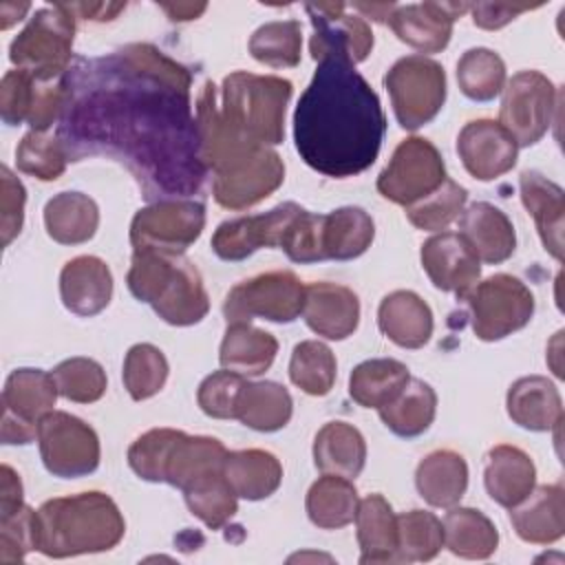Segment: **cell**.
I'll return each instance as SVG.
<instances>
[{
	"label": "cell",
	"instance_id": "obj_1",
	"mask_svg": "<svg viewBox=\"0 0 565 565\" xmlns=\"http://www.w3.org/2000/svg\"><path fill=\"white\" fill-rule=\"evenodd\" d=\"M57 139L68 161L108 157L146 199L196 194L207 177L192 110L190 71L152 44L75 60L66 75Z\"/></svg>",
	"mask_w": 565,
	"mask_h": 565
},
{
	"label": "cell",
	"instance_id": "obj_2",
	"mask_svg": "<svg viewBox=\"0 0 565 565\" xmlns=\"http://www.w3.org/2000/svg\"><path fill=\"white\" fill-rule=\"evenodd\" d=\"M384 132L380 97L355 64L342 57L318 60L294 113L300 159L324 177H355L375 163Z\"/></svg>",
	"mask_w": 565,
	"mask_h": 565
},
{
	"label": "cell",
	"instance_id": "obj_3",
	"mask_svg": "<svg viewBox=\"0 0 565 565\" xmlns=\"http://www.w3.org/2000/svg\"><path fill=\"white\" fill-rule=\"evenodd\" d=\"M201 157L212 170V194L218 205L227 210H245L263 199L285 181V163L267 146L249 143L221 124L216 115V97L212 88H203L194 108Z\"/></svg>",
	"mask_w": 565,
	"mask_h": 565
},
{
	"label": "cell",
	"instance_id": "obj_4",
	"mask_svg": "<svg viewBox=\"0 0 565 565\" xmlns=\"http://www.w3.org/2000/svg\"><path fill=\"white\" fill-rule=\"evenodd\" d=\"M38 550L68 558L113 550L126 532L117 503L104 492H79L44 501L38 510Z\"/></svg>",
	"mask_w": 565,
	"mask_h": 565
},
{
	"label": "cell",
	"instance_id": "obj_5",
	"mask_svg": "<svg viewBox=\"0 0 565 565\" xmlns=\"http://www.w3.org/2000/svg\"><path fill=\"white\" fill-rule=\"evenodd\" d=\"M126 282L137 300L148 302L163 322L174 327L196 324L210 309L203 278L183 254L135 252Z\"/></svg>",
	"mask_w": 565,
	"mask_h": 565
},
{
	"label": "cell",
	"instance_id": "obj_6",
	"mask_svg": "<svg viewBox=\"0 0 565 565\" xmlns=\"http://www.w3.org/2000/svg\"><path fill=\"white\" fill-rule=\"evenodd\" d=\"M291 82L276 75L234 71L216 93L221 124L236 137L256 146H278L285 137V110Z\"/></svg>",
	"mask_w": 565,
	"mask_h": 565
},
{
	"label": "cell",
	"instance_id": "obj_7",
	"mask_svg": "<svg viewBox=\"0 0 565 565\" xmlns=\"http://www.w3.org/2000/svg\"><path fill=\"white\" fill-rule=\"evenodd\" d=\"M75 35V15L68 7L53 4L42 7L29 20V24L13 38L9 46V60L42 79H55L66 75L71 66Z\"/></svg>",
	"mask_w": 565,
	"mask_h": 565
},
{
	"label": "cell",
	"instance_id": "obj_8",
	"mask_svg": "<svg viewBox=\"0 0 565 565\" xmlns=\"http://www.w3.org/2000/svg\"><path fill=\"white\" fill-rule=\"evenodd\" d=\"M384 86L391 95L397 124L404 130H417L433 121L446 102L444 66L426 55L397 60L388 68Z\"/></svg>",
	"mask_w": 565,
	"mask_h": 565
},
{
	"label": "cell",
	"instance_id": "obj_9",
	"mask_svg": "<svg viewBox=\"0 0 565 565\" xmlns=\"http://www.w3.org/2000/svg\"><path fill=\"white\" fill-rule=\"evenodd\" d=\"M479 340L494 342L523 329L534 316L532 291L510 274H494L477 282L463 298Z\"/></svg>",
	"mask_w": 565,
	"mask_h": 565
},
{
	"label": "cell",
	"instance_id": "obj_10",
	"mask_svg": "<svg viewBox=\"0 0 565 565\" xmlns=\"http://www.w3.org/2000/svg\"><path fill=\"white\" fill-rule=\"evenodd\" d=\"M205 227V205L194 199H163L141 207L130 223L135 252L183 254Z\"/></svg>",
	"mask_w": 565,
	"mask_h": 565
},
{
	"label": "cell",
	"instance_id": "obj_11",
	"mask_svg": "<svg viewBox=\"0 0 565 565\" xmlns=\"http://www.w3.org/2000/svg\"><path fill=\"white\" fill-rule=\"evenodd\" d=\"M302 302V280L289 269H276L234 285L223 302V313L227 322H249L252 318L294 322Z\"/></svg>",
	"mask_w": 565,
	"mask_h": 565
},
{
	"label": "cell",
	"instance_id": "obj_12",
	"mask_svg": "<svg viewBox=\"0 0 565 565\" xmlns=\"http://www.w3.org/2000/svg\"><path fill=\"white\" fill-rule=\"evenodd\" d=\"M38 446L44 468L60 479H77L99 466L97 433L64 411H51L40 419Z\"/></svg>",
	"mask_w": 565,
	"mask_h": 565
},
{
	"label": "cell",
	"instance_id": "obj_13",
	"mask_svg": "<svg viewBox=\"0 0 565 565\" xmlns=\"http://www.w3.org/2000/svg\"><path fill=\"white\" fill-rule=\"evenodd\" d=\"M558 90L539 71H519L503 86L499 124L514 137L516 146H534L552 126Z\"/></svg>",
	"mask_w": 565,
	"mask_h": 565
},
{
	"label": "cell",
	"instance_id": "obj_14",
	"mask_svg": "<svg viewBox=\"0 0 565 565\" xmlns=\"http://www.w3.org/2000/svg\"><path fill=\"white\" fill-rule=\"evenodd\" d=\"M446 181V166L439 150L422 137L404 139L388 166L377 177V192L397 203L408 207L411 203L428 196Z\"/></svg>",
	"mask_w": 565,
	"mask_h": 565
},
{
	"label": "cell",
	"instance_id": "obj_15",
	"mask_svg": "<svg viewBox=\"0 0 565 565\" xmlns=\"http://www.w3.org/2000/svg\"><path fill=\"white\" fill-rule=\"evenodd\" d=\"M57 384L42 369H15L2 388V444H31L40 419L55 411Z\"/></svg>",
	"mask_w": 565,
	"mask_h": 565
},
{
	"label": "cell",
	"instance_id": "obj_16",
	"mask_svg": "<svg viewBox=\"0 0 565 565\" xmlns=\"http://www.w3.org/2000/svg\"><path fill=\"white\" fill-rule=\"evenodd\" d=\"M351 4L344 2H309L305 11L311 18L313 35L309 42L311 57H342L353 64L366 60L373 49L371 26L355 11L349 13Z\"/></svg>",
	"mask_w": 565,
	"mask_h": 565
},
{
	"label": "cell",
	"instance_id": "obj_17",
	"mask_svg": "<svg viewBox=\"0 0 565 565\" xmlns=\"http://www.w3.org/2000/svg\"><path fill=\"white\" fill-rule=\"evenodd\" d=\"M300 210L298 203L287 201L269 212L225 221L212 236V249L223 260H243L260 247H280L287 225Z\"/></svg>",
	"mask_w": 565,
	"mask_h": 565
},
{
	"label": "cell",
	"instance_id": "obj_18",
	"mask_svg": "<svg viewBox=\"0 0 565 565\" xmlns=\"http://www.w3.org/2000/svg\"><path fill=\"white\" fill-rule=\"evenodd\" d=\"M457 152L463 168L479 181H492L516 163L514 137L494 119L468 121L457 137Z\"/></svg>",
	"mask_w": 565,
	"mask_h": 565
},
{
	"label": "cell",
	"instance_id": "obj_19",
	"mask_svg": "<svg viewBox=\"0 0 565 565\" xmlns=\"http://www.w3.org/2000/svg\"><path fill=\"white\" fill-rule=\"evenodd\" d=\"M422 267L441 291H452L459 300L479 282L481 260L459 232H441L422 245Z\"/></svg>",
	"mask_w": 565,
	"mask_h": 565
},
{
	"label": "cell",
	"instance_id": "obj_20",
	"mask_svg": "<svg viewBox=\"0 0 565 565\" xmlns=\"http://www.w3.org/2000/svg\"><path fill=\"white\" fill-rule=\"evenodd\" d=\"M466 11H470L466 2L395 4L388 15V26L408 46L422 53H439L450 42L455 20Z\"/></svg>",
	"mask_w": 565,
	"mask_h": 565
},
{
	"label": "cell",
	"instance_id": "obj_21",
	"mask_svg": "<svg viewBox=\"0 0 565 565\" xmlns=\"http://www.w3.org/2000/svg\"><path fill=\"white\" fill-rule=\"evenodd\" d=\"M302 318L307 327L327 338L344 340L360 322V300L353 289L338 282H311L305 285Z\"/></svg>",
	"mask_w": 565,
	"mask_h": 565
},
{
	"label": "cell",
	"instance_id": "obj_22",
	"mask_svg": "<svg viewBox=\"0 0 565 565\" xmlns=\"http://www.w3.org/2000/svg\"><path fill=\"white\" fill-rule=\"evenodd\" d=\"M62 305L75 316H97L113 296V274L97 256H75L60 271Z\"/></svg>",
	"mask_w": 565,
	"mask_h": 565
},
{
	"label": "cell",
	"instance_id": "obj_23",
	"mask_svg": "<svg viewBox=\"0 0 565 565\" xmlns=\"http://www.w3.org/2000/svg\"><path fill=\"white\" fill-rule=\"evenodd\" d=\"M510 523L521 541L550 545L565 534V490L563 483L534 486L532 492L510 508Z\"/></svg>",
	"mask_w": 565,
	"mask_h": 565
},
{
	"label": "cell",
	"instance_id": "obj_24",
	"mask_svg": "<svg viewBox=\"0 0 565 565\" xmlns=\"http://www.w3.org/2000/svg\"><path fill=\"white\" fill-rule=\"evenodd\" d=\"M459 234L475 249L477 258L490 265L508 260L516 247L512 221L503 210L486 201L472 203L461 212Z\"/></svg>",
	"mask_w": 565,
	"mask_h": 565
},
{
	"label": "cell",
	"instance_id": "obj_25",
	"mask_svg": "<svg viewBox=\"0 0 565 565\" xmlns=\"http://www.w3.org/2000/svg\"><path fill=\"white\" fill-rule=\"evenodd\" d=\"M519 188L521 201L536 223L545 252H550L561 263L565 225V199L561 185H556L536 170H525L519 179Z\"/></svg>",
	"mask_w": 565,
	"mask_h": 565
},
{
	"label": "cell",
	"instance_id": "obj_26",
	"mask_svg": "<svg viewBox=\"0 0 565 565\" xmlns=\"http://www.w3.org/2000/svg\"><path fill=\"white\" fill-rule=\"evenodd\" d=\"M508 415L525 430L545 433L563 422L558 388L543 375H525L512 382L505 397Z\"/></svg>",
	"mask_w": 565,
	"mask_h": 565
},
{
	"label": "cell",
	"instance_id": "obj_27",
	"mask_svg": "<svg viewBox=\"0 0 565 565\" xmlns=\"http://www.w3.org/2000/svg\"><path fill=\"white\" fill-rule=\"evenodd\" d=\"M377 324L397 347L422 349L433 335V311L415 291L397 289L382 298Z\"/></svg>",
	"mask_w": 565,
	"mask_h": 565
},
{
	"label": "cell",
	"instance_id": "obj_28",
	"mask_svg": "<svg viewBox=\"0 0 565 565\" xmlns=\"http://www.w3.org/2000/svg\"><path fill=\"white\" fill-rule=\"evenodd\" d=\"M486 492L503 508L521 503L536 483V468L527 452L516 446L499 444L486 457Z\"/></svg>",
	"mask_w": 565,
	"mask_h": 565
},
{
	"label": "cell",
	"instance_id": "obj_29",
	"mask_svg": "<svg viewBox=\"0 0 565 565\" xmlns=\"http://www.w3.org/2000/svg\"><path fill=\"white\" fill-rule=\"evenodd\" d=\"M360 563H397V516L391 503L373 492L360 499L355 512Z\"/></svg>",
	"mask_w": 565,
	"mask_h": 565
},
{
	"label": "cell",
	"instance_id": "obj_30",
	"mask_svg": "<svg viewBox=\"0 0 565 565\" xmlns=\"http://www.w3.org/2000/svg\"><path fill=\"white\" fill-rule=\"evenodd\" d=\"M415 486L426 503L448 510L461 501L468 488V463L455 450H433L419 461Z\"/></svg>",
	"mask_w": 565,
	"mask_h": 565
},
{
	"label": "cell",
	"instance_id": "obj_31",
	"mask_svg": "<svg viewBox=\"0 0 565 565\" xmlns=\"http://www.w3.org/2000/svg\"><path fill=\"white\" fill-rule=\"evenodd\" d=\"M313 463L322 475L355 479L366 463V441L347 422L324 424L313 439Z\"/></svg>",
	"mask_w": 565,
	"mask_h": 565
},
{
	"label": "cell",
	"instance_id": "obj_32",
	"mask_svg": "<svg viewBox=\"0 0 565 565\" xmlns=\"http://www.w3.org/2000/svg\"><path fill=\"white\" fill-rule=\"evenodd\" d=\"M278 353V342L271 333L249 324V322H227L218 362L223 369L238 375H260L265 373Z\"/></svg>",
	"mask_w": 565,
	"mask_h": 565
},
{
	"label": "cell",
	"instance_id": "obj_33",
	"mask_svg": "<svg viewBox=\"0 0 565 565\" xmlns=\"http://www.w3.org/2000/svg\"><path fill=\"white\" fill-rule=\"evenodd\" d=\"M223 475L238 499L260 501L278 490L282 481V466L276 455L267 450H232L225 455Z\"/></svg>",
	"mask_w": 565,
	"mask_h": 565
},
{
	"label": "cell",
	"instance_id": "obj_34",
	"mask_svg": "<svg viewBox=\"0 0 565 565\" xmlns=\"http://www.w3.org/2000/svg\"><path fill=\"white\" fill-rule=\"evenodd\" d=\"M99 207L84 192H60L44 205L46 234L60 245H79L95 236Z\"/></svg>",
	"mask_w": 565,
	"mask_h": 565
},
{
	"label": "cell",
	"instance_id": "obj_35",
	"mask_svg": "<svg viewBox=\"0 0 565 565\" xmlns=\"http://www.w3.org/2000/svg\"><path fill=\"white\" fill-rule=\"evenodd\" d=\"M294 402L289 391L271 380L245 382L234 419L258 433H274L289 424Z\"/></svg>",
	"mask_w": 565,
	"mask_h": 565
},
{
	"label": "cell",
	"instance_id": "obj_36",
	"mask_svg": "<svg viewBox=\"0 0 565 565\" xmlns=\"http://www.w3.org/2000/svg\"><path fill=\"white\" fill-rule=\"evenodd\" d=\"M375 236V223L362 207H338L322 214L324 260H351L362 256Z\"/></svg>",
	"mask_w": 565,
	"mask_h": 565
},
{
	"label": "cell",
	"instance_id": "obj_37",
	"mask_svg": "<svg viewBox=\"0 0 565 565\" xmlns=\"http://www.w3.org/2000/svg\"><path fill=\"white\" fill-rule=\"evenodd\" d=\"M408 366L393 358L360 362L349 377V395L364 408H382L408 384Z\"/></svg>",
	"mask_w": 565,
	"mask_h": 565
},
{
	"label": "cell",
	"instance_id": "obj_38",
	"mask_svg": "<svg viewBox=\"0 0 565 565\" xmlns=\"http://www.w3.org/2000/svg\"><path fill=\"white\" fill-rule=\"evenodd\" d=\"M444 545L461 558L483 561L497 552L499 532L494 523L475 508H448L444 516Z\"/></svg>",
	"mask_w": 565,
	"mask_h": 565
},
{
	"label": "cell",
	"instance_id": "obj_39",
	"mask_svg": "<svg viewBox=\"0 0 565 565\" xmlns=\"http://www.w3.org/2000/svg\"><path fill=\"white\" fill-rule=\"evenodd\" d=\"M384 426L399 437H417L426 433L437 413V393L424 380L411 377L402 393L377 408Z\"/></svg>",
	"mask_w": 565,
	"mask_h": 565
},
{
	"label": "cell",
	"instance_id": "obj_40",
	"mask_svg": "<svg viewBox=\"0 0 565 565\" xmlns=\"http://www.w3.org/2000/svg\"><path fill=\"white\" fill-rule=\"evenodd\" d=\"M358 490L351 479L338 475H322L307 492L309 521L322 530H338L349 525L358 512Z\"/></svg>",
	"mask_w": 565,
	"mask_h": 565
},
{
	"label": "cell",
	"instance_id": "obj_41",
	"mask_svg": "<svg viewBox=\"0 0 565 565\" xmlns=\"http://www.w3.org/2000/svg\"><path fill=\"white\" fill-rule=\"evenodd\" d=\"M190 512L210 530H221L238 510V497L221 470H212L183 488Z\"/></svg>",
	"mask_w": 565,
	"mask_h": 565
},
{
	"label": "cell",
	"instance_id": "obj_42",
	"mask_svg": "<svg viewBox=\"0 0 565 565\" xmlns=\"http://www.w3.org/2000/svg\"><path fill=\"white\" fill-rule=\"evenodd\" d=\"M457 82L472 102H490L505 86V64L492 49H468L457 62Z\"/></svg>",
	"mask_w": 565,
	"mask_h": 565
},
{
	"label": "cell",
	"instance_id": "obj_43",
	"mask_svg": "<svg viewBox=\"0 0 565 565\" xmlns=\"http://www.w3.org/2000/svg\"><path fill=\"white\" fill-rule=\"evenodd\" d=\"M335 355L320 340H305L294 347L289 360L291 382L307 395L322 397L333 388L335 382Z\"/></svg>",
	"mask_w": 565,
	"mask_h": 565
},
{
	"label": "cell",
	"instance_id": "obj_44",
	"mask_svg": "<svg viewBox=\"0 0 565 565\" xmlns=\"http://www.w3.org/2000/svg\"><path fill=\"white\" fill-rule=\"evenodd\" d=\"M302 29L298 20H278L258 26L249 38V53L271 68H291L300 62Z\"/></svg>",
	"mask_w": 565,
	"mask_h": 565
},
{
	"label": "cell",
	"instance_id": "obj_45",
	"mask_svg": "<svg viewBox=\"0 0 565 565\" xmlns=\"http://www.w3.org/2000/svg\"><path fill=\"white\" fill-rule=\"evenodd\" d=\"M444 547V525L428 510H411L397 516V561H430Z\"/></svg>",
	"mask_w": 565,
	"mask_h": 565
},
{
	"label": "cell",
	"instance_id": "obj_46",
	"mask_svg": "<svg viewBox=\"0 0 565 565\" xmlns=\"http://www.w3.org/2000/svg\"><path fill=\"white\" fill-rule=\"evenodd\" d=\"M168 360L161 349L139 342L124 358V386L135 402L157 395L168 380Z\"/></svg>",
	"mask_w": 565,
	"mask_h": 565
},
{
	"label": "cell",
	"instance_id": "obj_47",
	"mask_svg": "<svg viewBox=\"0 0 565 565\" xmlns=\"http://www.w3.org/2000/svg\"><path fill=\"white\" fill-rule=\"evenodd\" d=\"M466 199H468L466 188H461L457 181L446 177V181L437 190H433L428 196L406 207V218L417 230L437 232L448 227L463 212Z\"/></svg>",
	"mask_w": 565,
	"mask_h": 565
},
{
	"label": "cell",
	"instance_id": "obj_48",
	"mask_svg": "<svg viewBox=\"0 0 565 565\" xmlns=\"http://www.w3.org/2000/svg\"><path fill=\"white\" fill-rule=\"evenodd\" d=\"M57 391L64 399L77 404H93L106 393V373L99 362L90 358H68L51 371Z\"/></svg>",
	"mask_w": 565,
	"mask_h": 565
},
{
	"label": "cell",
	"instance_id": "obj_49",
	"mask_svg": "<svg viewBox=\"0 0 565 565\" xmlns=\"http://www.w3.org/2000/svg\"><path fill=\"white\" fill-rule=\"evenodd\" d=\"M66 152L57 137L29 130L15 148L18 170L40 181H55L66 170Z\"/></svg>",
	"mask_w": 565,
	"mask_h": 565
},
{
	"label": "cell",
	"instance_id": "obj_50",
	"mask_svg": "<svg viewBox=\"0 0 565 565\" xmlns=\"http://www.w3.org/2000/svg\"><path fill=\"white\" fill-rule=\"evenodd\" d=\"M33 550H38L35 510L20 505L11 514L0 516V563H20Z\"/></svg>",
	"mask_w": 565,
	"mask_h": 565
},
{
	"label": "cell",
	"instance_id": "obj_51",
	"mask_svg": "<svg viewBox=\"0 0 565 565\" xmlns=\"http://www.w3.org/2000/svg\"><path fill=\"white\" fill-rule=\"evenodd\" d=\"M245 382L247 380L243 375L227 369L210 373L196 391V402L201 411L214 419H234L236 402Z\"/></svg>",
	"mask_w": 565,
	"mask_h": 565
},
{
	"label": "cell",
	"instance_id": "obj_52",
	"mask_svg": "<svg viewBox=\"0 0 565 565\" xmlns=\"http://www.w3.org/2000/svg\"><path fill=\"white\" fill-rule=\"evenodd\" d=\"M33 84H35V77L22 68H13L2 77L0 115L4 124L20 126L29 121V113L33 104Z\"/></svg>",
	"mask_w": 565,
	"mask_h": 565
},
{
	"label": "cell",
	"instance_id": "obj_53",
	"mask_svg": "<svg viewBox=\"0 0 565 565\" xmlns=\"http://www.w3.org/2000/svg\"><path fill=\"white\" fill-rule=\"evenodd\" d=\"M0 183H2V194H0V232H2V245L7 247L22 230L24 223V203H26V192L22 181L7 168H0Z\"/></svg>",
	"mask_w": 565,
	"mask_h": 565
},
{
	"label": "cell",
	"instance_id": "obj_54",
	"mask_svg": "<svg viewBox=\"0 0 565 565\" xmlns=\"http://www.w3.org/2000/svg\"><path fill=\"white\" fill-rule=\"evenodd\" d=\"M539 4H510V2H479V4H470V11H472V22L481 29H488V31H494V29H501L505 26L510 20H514L516 15H521L523 11H530Z\"/></svg>",
	"mask_w": 565,
	"mask_h": 565
},
{
	"label": "cell",
	"instance_id": "obj_55",
	"mask_svg": "<svg viewBox=\"0 0 565 565\" xmlns=\"http://www.w3.org/2000/svg\"><path fill=\"white\" fill-rule=\"evenodd\" d=\"M20 505H24L20 475L11 466L2 463V468H0V516L11 514Z\"/></svg>",
	"mask_w": 565,
	"mask_h": 565
},
{
	"label": "cell",
	"instance_id": "obj_56",
	"mask_svg": "<svg viewBox=\"0 0 565 565\" xmlns=\"http://www.w3.org/2000/svg\"><path fill=\"white\" fill-rule=\"evenodd\" d=\"M66 7L75 18L106 22V20H113L119 11H124L126 2H73Z\"/></svg>",
	"mask_w": 565,
	"mask_h": 565
},
{
	"label": "cell",
	"instance_id": "obj_57",
	"mask_svg": "<svg viewBox=\"0 0 565 565\" xmlns=\"http://www.w3.org/2000/svg\"><path fill=\"white\" fill-rule=\"evenodd\" d=\"M168 15H170V20H179V22H185V20H194V18H199L205 9H207V4L205 2H201V4H194V2H163V4H159Z\"/></svg>",
	"mask_w": 565,
	"mask_h": 565
},
{
	"label": "cell",
	"instance_id": "obj_58",
	"mask_svg": "<svg viewBox=\"0 0 565 565\" xmlns=\"http://www.w3.org/2000/svg\"><path fill=\"white\" fill-rule=\"evenodd\" d=\"M31 9L29 2H0V29L7 31L15 22L24 18V13Z\"/></svg>",
	"mask_w": 565,
	"mask_h": 565
},
{
	"label": "cell",
	"instance_id": "obj_59",
	"mask_svg": "<svg viewBox=\"0 0 565 565\" xmlns=\"http://www.w3.org/2000/svg\"><path fill=\"white\" fill-rule=\"evenodd\" d=\"M351 9L362 13V18H371L375 22H388V15L395 9V4H364V2H355V4H351Z\"/></svg>",
	"mask_w": 565,
	"mask_h": 565
}]
</instances>
